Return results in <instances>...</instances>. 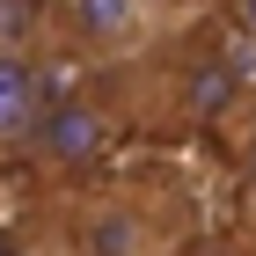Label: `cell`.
Segmentation results:
<instances>
[{
  "mask_svg": "<svg viewBox=\"0 0 256 256\" xmlns=\"http://www.w3.org/2000/svg\"><path fill=\"white\" fill-rule=\"evenodd\" d=\"M242 220H249V234H256V154H249V168H242Z\"/></svg>",
  "mask_w": 256,
  "mask_h": 256,
  "instance_id": "9c48e42d",
  "label": "cell"
},
{
  "mask_svg": "<svg viewBox=\"0 0 256 256\" xmlns=\"http://www.w3.org/2000/svg\"><path fill=\"white\" fill-rule=\"evenodd\" d=\"M66 256H161V212L139 190H88L66 205V234H52Z\"/></svg>",
  "mask_w": 256,
  "mask_h": 256,
  "instance_id": "277c9868",
  "label": "cell"
},
{
  "mask_svg": "<svg viewBox=\"0 0 256 256\" xmlns=\"http://www.w3.org/2000/svg\"><path fill=\"white\" fill-rule=\"evenodd\" d=\"M124 139V118H118V96L102 88V80H59L52 88V102H44V118L30 124V139H22V154L37 161V176H96L102 161L118 154Z\"/></svg>",
  "mask_w": 256,
  "mask_h": 256,
  "instance_id": "6da1fadb",
  "label": "cell"
},
{
  "mask_svg": "<svg viewBox=\"0 0 256 256\" xmlns=\"http://www.w3.org/2000/svg\"><path fill=\"white\" fill-rule=\"evenodd\" d=\"M44 22H52V0H0V44L44 52Z\"/></svg>",
  "mask_w": 256,
  "mask_h": 256,
  "instance_id": "8992f818",
  "label": "cell"
},
{
  "mask_svg": "<svg viewBox=\"0 0 256 256\" xmlns=\"http://www.w3.org/2000/svg\"><path fill=\"white\" fill-rule=\"evenodd\" d=\"M0 256H59V242L44 227H22V220H0Z\"/></svg>",
  "mask_w": 256,
  "mask_h": 256,
  "instance_id": "52a82bcc",
  "label": "cell"
},
{
  "mask_svg": "<svg viewBox=\"0 0 256 256\" xmlns=\"http://www.w3.org/2000/svg\"><path fill=\"white\" fill-rule=\"evenodd\" d=\"M168 30L161 0H52L44 22V59L66 66H132L139 52H154Z\"/></svg>",
  "mask_w": 256,
  "mask_h": 256,
  "instance_id": "3957f363",
  "label": "cell"
},
{
  "mask_svg": "<svg viewBox=\"0 0 256 256\" xmlns=\"http://www.w3.org/2000/svg\"><path fill=\"white\" fill-rule=\"evenodd\" d=\"M132 74H146V102H154L168 124H220L227 110H242L249 96V80H242V59L227 44H154V52H139Z\"/></svg>",
  "mask_w": 256,
  "mask_h": 256,
  "instance_id": "7a4b0ae2",
  "label": "cell"
},
{
  "mask_svg": "<svg viewBox=\"0 0 256 256\" xmlns=\"http://www.w3.org/2000/svg\"><path fill=\"white\" fill-rule=\"evenodd\" d=\"M161 256H190V249H161Z\"/></svg>",
  "mask_w": 256,
  "mask_h": 256,
  "instance_id": "30bf717a",
  "label": "cell"
},
{
  "mask_svg": "<svg viewBox=\"0 0 256 256\" xmlns=\"http://www.w3.org/2000/svg\"><path fill=\"white\" fill-rule=\"evenodd\" d=\"M227 22H234L242 44H256V0H227Z\"/></svg>",
  "mask_w": 256,
  "mask_h": 256,
  "instance_id": "ba28073f",
  "label": "cell"
},
{
  "mask_svg": "<svg viewBox=\"0 0 256 256\" xmlns=\"http://www.w3.org/2000/svg\"><path fill=\"white\" fill-rule=\"evenodd\" d=\"M52 88H59V59H44L30 44H0V154H22Z\"/></svg>",
  "mask_w": 256,
  "mask_h": 256,
  "instance_id": "5b68a950",
  "label": "cell"
}]
</instances>
